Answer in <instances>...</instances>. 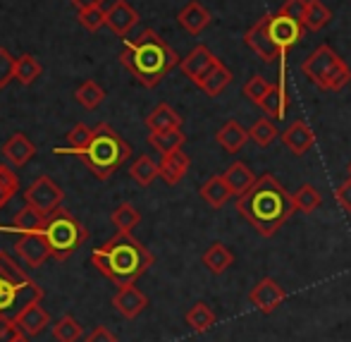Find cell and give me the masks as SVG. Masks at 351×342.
Returning <instances> with one entry per match:
<instances>
[{"mask_svg": "<svg viewBox=\"0 0 351 342\" xmlns=\"http://www.w3.org/2000/svg\"><path fill=\"white\" fill-rule=\"evenodd\" d=\"M237 211L258 235L273 237L289 220L296 206L294 196L287 192V187L278 177L273 172H263L254 182V187L239 196Z\"/></svg>", "mask_w": 351, "mask_h": 342, "instance_id": "6da1fadb", "label": "cell"}, {"mask_svg": "<svg viewBox=\"0 0 351 342\" xmlns=\"http://www.w3.org/2000/svg\"><path fill=\"white\" fill-rule=\"evenodd\" d=\"M91 261L101 275L117 287L134 285V280L153 266V254L132 232H117L110 242L91 251Z\"/></svg>", "mask_w": 351, "mask_h": 342, "instance_id": "7a4b0ae2", "label": "cell"}, {"mask_svg": "<svg viewBox=\"0 0 351 342\" xmlns=\"http://www.w3.org/2000/svg\"><path fill=\"white\" fill-rule=\"evenodd\" d=\"M120 62L122 67L134 74L136 82L153 89L180 65L182 60L167 46L165 38L158 36L153 29H146V32H141L139 38L125 43V48L120 53Z\"/></svg>", "mask_w": 351, "mask_h": 342, "instance_id": "3957f363", "label": "cell"}, {"mask_svg": "<svg viewBox=\"0 0 351 342\" xmlns=\"http://www.w3.org/2000/svg\"><path fill=\"white\" fill-rule=\"evenodd\" d=\"M77 156L86 163V168L93 172V177L108 180L132 156V146L110 125L101 122L98 127H93V137L88 141V146L82 148Z\"/></svg>", "mask_w": 351, "mask_h": 342, "instance_id": "277c9868", "label": "cell"}, {"mask_svg": "<svg viewBox=\"0 0 351 342\" xmlns=\"http://www.w3.org/2000/svg\"><path fill=\"white\" fill-rule=\"evenodd\" d=\"M43 235H46L48 244H51V256L56 261H65L67 256H72L88 240L86 227L65 208H58L56 213L48 216Z\"/></svg>", "mask_w": 351, "mask_h": 342, "instance_id": "5b68a950", "label": "cell"}, {"mask_svg": "<svg viewBox=\"0 0 351 342\" xmlns=\"http://www.w3.org/2000/svg\"><path fill=\"white\" fill-rule=\"evenodd\" d=\"M22 297L41 299L43 290L14 264V259H10L8 254L0 251V316L14 309L22 301Z\"/></svg>", "mask_w": 351, "mask_h": 342, "instance_id": "8992f818", "label": "cell"}, {"mask_svg": "<svg viewBox=\"0 0 351 342\" xmlns=\"http://www.w3.org/2000/svg\"><path fill=\"white\" fill-rule=\"evenodd\" d=\"M342 62L344 60L328 46V43H320V46L301 62V72H304V77L308 79L311 84H315V87L325 91L330 77H332L335 69L342 65Z\"/></svg>", "mask_w": 351, "mask_h": 342, "instance_id": "52a82bcc", "label": "cell"}, {"mask_svg": "<svg viewBox=\"0 0 351 342\" xmlns=\"http://www.w3.org/2000/svg\"><path fill=\"white\" fill-rule=\"evenodd\" d=\"M62 199H65V192L60 190V185H56V182L46 175L34 180L32 185L24 190V201H27V206L36 208V211L43 213L46 218L60 208Z\"/></svg>", "mask_w": 351, "mask_h": 342, "instance_id": "ba28073f", "label": "cell"}, {"mask_svg": "<svg viewBox=\"0 0 351 342\" xmlns=\"http://www.w3.org/2000/svg\"><path fill=\"white\" fill-rule=\"evenodd\" d=\"M244 41H246V46H249L261 60L268 62V65H273V62H278L282 58V53L278 51V46H275L273 36H270V14L261 17L258 22L244 34Z\"/></svg>", "mask_w": 351, "mask_h": 342, "instance_id": "9c48e42d", "label": "cell"}, {"mask_svg": "<svg viewBox=\"0 0 351 342\" xmlns=\"http://www.w3.org/2000/svg\"><path fill=\"white\" fill-rule=\"evenodd\" d=\"M14 251L19 254V259L29 266V269H38L46 264V259L51 256V244H48L43 232H24L14 244Z\"/></svg>", "mask_w": 351, "mask_h": 342, "instance_id": "30bf717a", "label": "cell"}, {"mask_svg": "<svg viewBox=\"0 0 351 342\" xmlns=\"http://www.w3.org/2000/svg\"><path fill=\"white\" fill-rule=\"evenodd\" d=\"M270 36H273L278 51L285 56L289 48H294L296 43L304 36V24L296 22V19L287 17V14H270Z\"/></svg>", "mask_w": 351, "mask_h": 342, "instance_id": "8fae6325", "label": "cell"}, {"mask_svg": "<svg viewBox=\"0 0 351 342\" xmlns=\"http://www.w3.org/2000/svg\"><path fill=\"white\" fill-rule=\"evenodd\" d=\"M285 299H287V292L282 290L280 282L273 280V277H261L249 292V301L261 314H273Z\"/></svg>", "mask_w": 351, "mask_h": 342, "instance_id": "7c38bea8", "label": "cell"}, {"mask_svg": "<svg viewBox=\"0 0 351 342\" xmlns=\"http://www.w3.org/2000/svg\"><path fill=\"white\" fill-rule=\"evenodd\" d=\"M14 323L19 326V330H22L27 338H34V335L43 333L46 326H51V316H48V311L41 306V299H34L14 314Z\"/></svg>", "mask_w": 351, "mask_h": 342, "instance_id": "4fadbf2b", "label": "cell"}, {"mask_svg": "<svg viewBox=\"0 0 351 342\" xmlns=\"http://www.w3.org/2000/svg\"><path fill=\"white\" fill-rule=\"evenodd\" d=\"M215 65H217V58L213 56L208 48H206V46H196V48H191L189 56H186L184 60L180 62V69L191 79V82L196 84V87H199L201 79H204Z\"/></svg>", "mask_w": 351, "mask_h": 342, "instance_id": "5bb4252c", "label": "cell"}, {"mask_svg": "<svg viewBox=\"0 0 351 342\" xmlns=\"http://www.w3.org/2000/svg\"><path fill=\"white\" fill-rule=\"evenodd\" d=\"M136 24H139V12H136L127 0H115V3L108 8L106 27H110L112 34H117V36H127Z\"/></svg>", "mask_w": 351, "mask_h": 342, "instance_id": "9a60e30c", "label": "cell"}, {"mask_svg": "<svg viewBox=\"0 0 351 342\" xmlns=\"http://www.w3.org/2000/svg\"><path fill=\"white\" fill-rule=\"evenodd\" d=\"M280 139L294 156H304L306 151H311V146L315 144V135L304 120H294L285 132H280Z\"/></svg>", "mask_w": 351, "mask_h": 342, "instance_id": "2e32d148", "label": "cell"}, {"mask_svg": "<svg viewBox=\"0 0 351 342\" xmlns=\"http://www.w3.org/2000/svg\"><path fill=\"white\" fill-rule=\"evenodd\" d=\"M112 306H115L125 319H136V316L148 306V297L143 295L139 287L125 285L117 290L115 297H112Z\"/></svg>", "mask_w": 351, "mask_h": 342, "instance_id": "e0dca14e", "label": "cell"}, {"mask_svg": "<svg viewBox=\"0 0 351 342\" xmlns=\"http://www.w3.org/2000/svg\"><path fill=\"white\" fill-rule=\"evenodd\" d=\"M0 153H3V158L10 163V166L22 168V166H27L34 156H36V146L29 141L27 135L17 132V135L10 137L8 141L3 144V151H0Z\"/></svg>", "mask_w": 351, "mask_h": 342, "instance_id": "ac0fdd59", "label": "cell"}, {"mask_svg": "<svg viewBox=\"0 0 351 342\" xmlns=\"http://www.w3.org/2000/svg\"><path fill=\"white\" fill-rule=\"evenodd\" d=\"M177 22H180V27L184 29V32L199 36V34L210 24V12L199 3V0H191V3H186L184 8L180 10Z\"/></svg>", "mask_w": 351, "mask_h": 342, "instance_id": "d6986e66", "label": "cell"}, {"mask_svg": "<svg viewBox=\"0 0 351 342\" xmlns=\"http://www.w3.org/2000/svg\"><path fill=\"white\" fill-rule=\"evenodd\" d=\"M191 161L189 156H186L184 151H175V153H165L160 161V177L165 185H177V182H182V177L186 175V170H189Z\"/></svg>", "mask_w": 351, "mask_h": 342, "instance_id": "ffe728a7", "label": "cell"}, {"mask_svg": "<svg viewBox=\"0 0 351 342\" xmlns=\"http://www.w3.org/2000/svg\"><path fill=\"white\" fill-rule=\"evenodd\" d=\"M215 141L225 148L227 153H239L244 148V144L249 141V130H244V125L237 120H227L225 125L217 130Z\"/></svg>", "mask_w": 351, "mask_h": 342, "instance_id": "44dd1931", "label": "cell"}, {"mask_svg": "<svg viewBox=\"0 0 351 342\" xmlns=\"http://www.w3.org/2000/svg\"><path fill=\"white\" fill-rule=\"evenodd\" d=\"M261 108L265 111V115L275 117V120L287 117V111H289V93H287L285 79H280L278 84L270 87V91L265 93V98L261 101Z\"/></svg>", "mask_w": 351, "mask_h": 342, "instance_id": "7402d4cb", "label": "cell"}, {"mask_svg": "<svg viewBox=\"0 0 351 342\" xmlns=\"http://www.w3.org/2000/svg\"><path fill=\"white\" fill-rule=\"evenodd\" d=\"M148 132H167V130H180L182 117L177 115L175 108H170L167 103H158L146 117Z\"/></svg>", "mask_w": 351, "mask_h": 342, "instance_id": "603a6c76", "label": "cell"}, {"mask_svg": "<svg viewBox=\"0 0 351 342\" xmlns=\"http://www.w3.org/2000/svg\"><path fill=\"white\" fill-rule=\"evenodd\" d=\"M201 261H204V266L213 275H222L232 264H234V254H232L230 247L222 244V242H213L208 249L204 251Z\"/></svg>", "mask_w": 351, "mask_h": 342, "instance_id": "cb8c5ba5", "label": "cell"}, {"mask_svg": "<svg viewBox=\"0 0 351 342\" xmlns=\"http://www.w3.org/2000/svg\"><path fill=\"white\" fill-rule=\"evenodd\" d=\"M222 177H225V182L230 185L232 194H237V196H241L244 192H249L251 187H254V182H256L254 172H251L249 166H246V163H241V161L232 163V166L222 172Z\"/></svg>", "mask_w": 351, "mask_h": 342, "instance_id": "d4e9b609", "label": "cell"}, {"mask_svg": "<svg viewBox=\"0 0 351 342\" xmlns=\"http://www.w3.org/2000/svg\"><path fill=\"white\" fill-rule=\"evenodd\" d=\"M230 196H232V190L222 175L208 177V180L204 182V187H201V199L213 208H222L230 201Z\"/></svg>", "mask_w": 351, "mask_h": 342, "instance_id": "484cf974", "label": "cell"}, {"mask_svg": "<svg viewBox=\"0 0 351 342\" xmlns=\"http://www.w3.org/2000/svg\"><path fill=\"white\" fill-rule=\"evenodd\" d=\"M230 82H232V72L225 65H222L220 60H217V65L213 67L204 79H201L199 89H201V91H206V96L215 98V96H220V93L225 91Z\"/></svg>", "mask_w": 351, "mask_h": 342, "instance_id": "4316f807", "label": "cell"}, {"mask_svg": "<svg viewBox=\"0 0 351 342\" xmlns=\"http://www.w3.org/2000/svg\"><path fill=\"white\" fill-rule=\"evenodd\" d=\"M186 141V135L182 130H167V132H151L148 135V144L156 148L158 153H175L184 146Z\"/></svg>", "mask_w": 351, "mask_h": 342, "instance_id": "83f0119b", "label": "cell"}, {"mask_svg": "<svg viewBox=\"0 0 351 342\" xmlns=\"http://www.w3.org/2000/svg\"><path fill=\"white\" fill-rule=\"evenodd\" d=\"M186 326H189L194 333H206L215 326V314L206 301H196L189 311H186Z\"/></svg>", "mask_w": 351, "mask_h": 342, "instance_id": "f1b7e54d", "label": "cell"}, {"mask_svg": "<svg viewBox=\"0 0 351 342\" xmlns=\"http://www.w3.org/2000/svg\"><path fill=\"white\" fill-rule=\"evenodd\" d=\"M91 137H93V130L91 127H86V125H74L70 132L65 135L67 139V146H60V148H56L53 153H58V156H67V153H74L77 156L82 148H86L88 146V141H91Z\"/></svg>", "mask_w": 351, "mask_h": 342, "instance_id": "f546056e", "label": "cell"}, {"mask_svg": "<svg viewBox=\"0 0 351 342\" xmlns=\"http://www.w3.org/2000/svg\"><path fill=\"white\" fill-rule=\"evenodd\" d=\"M332 12L325 8L323 0H308L306 5V17H304V29L306 32H320L325 24H330Z\"/></svg>", "mask_w": 351, "mask_h": 342, "instance_id": "4dcf8cb0", "label": "cell"}, {"mask_svg": "<svg viewBox=\"0 0 351 342\" xmlns=\"http://www.w3.org/2000/svg\"><path fill=\"white\" fill-rule=\"evenodd\" d=\"M74 98H77L86 111H96V108L106 101V91H103V87L98 82L88 79V82L79 84V89L74 91Z\"/></svg>", "mask_w": 351, "mask_h": 342, "instance_id": "1f68e13d", "label": "cell"}, {"mask_svg": "<svg viewBox=\"0 0 351 342\" xmlns=\"http://www.w3.org/2000/svg\"><path fill=\"white\" fill-rule=\"evenodd\" d=\"M46 220H48V218L43 216V213H38L36 208L24 206L22 211L14 216V227H17L22 235H24V232H43Z\"/></svg>", "mask_w": 351, "mask_h": 342, "instance_id": "d6a6232c", "label": "cell"}, {"mask_svg": "<svg viewBox=\"0 0 351 342\" xmlns=\"http://www.w3.org/2000/svg\"><path fill=\"white\" fill-rule=\"evenodd\" d=\"M291 196H294L296 211L306 213V216H311L313 211H318L320 204H323V196H320V192L315 190L313 185H301Z\"/></svg>", "mask_w": 351, "mask_h": 342, "instance_id": "836d02e7", "label": "cell"}, {"mask_svg": "<svg viewBox=\"0 0 351 342\" xmlns=\"http://www.w3.org/2000/svg\"><path fill=\"white\" fill-rule=\"evenodd\" d=\"M130 175L134 177V182H139L141 187H148V185H153L156 177H160V166H156L148 156H139L132 163Z\"/></svg>", "mask_w": 351, "mask_h": 342, "instance_id": "e575fe53", "label": "cell"}, {"mask_svg": "<svg viewBox=\"0 0 351 342\" xmlns=\"http://www.w3.org/2000/svg\"><path fill=\"white\" fill-rule=\"evenodd\" d=\"M43 74V67L41 62L36 60L34 56H29V53H24V56L17 58V65H14V79L22 84H34L38 77Z\"/></svg>", "mask_w": 351, "mask_h": 342, "instance_id": "d590c367", "label": "cell"}, {"mask_svg": "<svg viewBox=\"0 0 351 342\" xmlns=\"http://www.w3.org/2000/svg\"><path fill=\"white\" fill-rule=\"evenodd\" d=\"M82 335H84L82 326H79L77 319H72L70 314H65L58 323H53V338L58 342H79Z\"/></svg>", "mask_w": 351, "mask_h": 342, "instance_id": "8d00e7d4", "label": "cell"}, {"mask_svg": "<svg viewBox=\"0 0 351 342\" xmlns=\"http://www.w3.org/2000/svg\"><path fill=\"white\" fill-rule=\"evenodd\" d=\"M112 223L120 232H132L141 223V213L132 204H120L112 211Z\"/></svg>", "mask_w": 351, "mask_h": 342, "instance_id": "74e56055", "label": "cell"}, {"mask_svg": "<svg viewBox=\"0 0 351 342\" xmlns=\"http://www.w3.org/2000/svg\"><path fill=\"white\" fill-rule=\"evenodd\" d=\"M278 137H280L278 127H275L273 120H268V117H261L249 130V139H254V144H258V146H263V148L270 146Z\"/></svg>", "mask_w": 351, "mask_h": 342, "instance_id": "f35d334b", "label": "cell"}, {"mask_svg": "<svg viewBox=\"0 0 351 342\" xmlns=\"http://www.w3.org/2000/svg\"><path fill=\"white\" fill-rule=\"evenodd\" d=\"M14 192H19V180L14 175V170L5 163H0V208L8 204L14 196Z\"/></svg>", "mask_w": 351, "mask_h": 342, "instance_id": "ab89813d", "label": "cell"}, {"mask_svg": "<svg viewBox=\"0 0 351 342\" xmlns=\"http://www.w3.org/2000/svg\"><path fill=\"white\" fill-rule=\"evenodd\" d=\"M79 24H82L86 32H98L101 27H106V19H108V10L103 8H91V10H82L77 14Z\"/></svg>", "mask_w": 351, "mask_h": 342, "instance_id": "60d3db41", "label": "cell"}, {"mask_svg": "<svg viewBox=\"0 0 351 342\" xmlns=\"http://www.w3.org/2000/svg\"><path fill=\"white\" fill-rule=\"evenodd\" d=\"M270 87L273 84L270 82H265L261 74H254V77L249 79V82L244 84V96L249 98L251 103H256V106H261V101L265 98V93L270 91Z\"/></svg>", "mask_w": 351, "mask_h": 342, "instance_id": "b9f144b4", "label": "cell"}, {"mask_svg": "<svg viewBox=\"0 0 351 342\" xmlns=\"http://www.w3.org/2000/svg\"><path fill=\"white\" fill-rule=\"evenodd\" d=\"M14 65L17 58H12L8 48H0V89H5L14 79Z\"/></svg>", "mask_w": 351, "mask_h": 342, "instance_id": "7bdbcfd3", "label": "cell"}, {"mask_svg": "<svg viewBox=\"0 0 351 342\" xmlns=\"http://www.w3.org/2000/svg\"><path fill=\"white\" fill-rule=\"evenodd\" d=\"M306 5H308V0H285L278 12H280V14H287V17H291V19H296V22L304 24Z\"/></svg>", "mask_w": 351, "mask_h": 342, "instance_id": "ee69618b", "label": "cell"}, {"mask_svg": "<svg viewBox=\"0 0 351 342\" xmlns=\"http://www.w3.org/2000/svg\"><path fill=\"white\" fill-rule=\"evenodd\" d=\"M22 330L14 323V319H8V316H0V342H17L22 338Z\"/></svg>", "mask_w": 351, "mask_h": 342, "instance_id": "f6af8a7d", "label": "cell"}, {"mask_svg": "<svg viewBox=\"0 0 351 342\" xmlns=\"http://www.w3.org/2000/svg\"><path fill=\"white\" fill-rule=\"evenodd\" d=\"M84 342H117V338L106 328V326H98V328H93L91 333L84 338Z\"/></svg>", "mask_w": 351, "mask_h": 342, "instance_id": "bcb514c9", "label": "cell"}, {"mask_svg": "<svg viewBox=\"0 0 351 342\" xmlns=\"http://www.w3.org/2000/svg\"><path fill=\"white\" fill-rule=\"evenodd\" d=\"M337 201H339V206L344 208L347 213H351V177L347 182H342L339 185V190H337Z\"/></svg>", "mask_w": 351, "mask_h": 342, "instance_id": "7dc6e473", "label": "cell"}, {"mask_svg": "<svg viewBox=\"0 0 351 342\" xmlns=\"http://www.w3.org/2000/svg\"><path fill=\"white\" fill-rule=\"evenodd\" d=\"M70 3L74 5V8L82 12V10H91V8H103V3L106 0H70Z\"/></svg>", "mask_w": 351, "mask_h": 342, "instance_id": "c3c4849f", "label": "cell"}, {"mask_svg": "<svg viewBox=\"0 0 351 342\" xmlns=\"http://www.w3.org/2000/svg\"><path fill=\"white\" fill-rule=\"evenodd\" d=\"M17 342H32V340H29V338H27V335H22V338H19Z\"/></svg>", "mask_w": 351, "mask_h": 342, "instance_id": "681fc988", "label": "cell"}, {"mask_svg": "<svg viewBox=\"0 0 351 342\" xmlns=\"http://www.w3.org/2000/svg\"><path fill=\"white\" fill-rule=\"evenodd\" d=\"M349 177H351V163H349Z\"/></svg>", "mask_w": 351, "mask_h": 342, "instance_id": "f907efd6", "label": "cell"}]
</instances>
